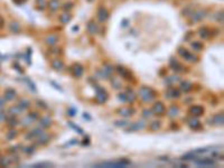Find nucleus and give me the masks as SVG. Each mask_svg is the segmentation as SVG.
Returning <instances> with one entry per match:
<instances>
[{
  "instance_id": "1",
  "label": "nucleus",
  "mask_w": 224,
  "mask_h": 168,
  "mask_svg": "<svg viewBox=\"0 0 224 168\" xmlns=\"http://www.w3.org/2000/svg\"><path fill=\"white\" fill-rule=\"evenodd\" d=\"M139 95H140V98L143 99V101L150 102L153 98H155V92H153V90H151L150 87L143 86V87L140 89V91H139Z\"/></svg>"
},
{
  "instance_id": "2",
  "label": "nucleus",
  "mask_w": 224,
  "mask_h": 168,
  "mask_svg": "<svg viewBox=\"0 0 224 168\" xmlns=\"http://www.w3.org/2000/svg\"><path fill=\"white\" fill-rule=\"evenodd\" d=\"M130 164L128 160H118V161H110V163H102L96 166H102V167H126Z\"/></svg>"
},
{
  "instance_id": "3",
  "label": "nucleus",
  "mask_w": 224,
  "mask_h": 168,
  "mask_svg": "<svg viewBox=\"0 0 224 168\" xmlns=\"http://www.w3.org/2000/svg\"><path fill=\"white\" fill-rule=\"evenodd\" d=\"M108 99V93L105 92L104 89L102 87H96V96H95V100L98 103H104Z\"/></svg>"
},
{
  "instance_id": "4",
  "label": "nucleus",
  "mask_w": 224,
  "mask_h": 168,
  "mask_svg": "<svg viewBox=\"0 0 224 168\" xmlns=\"http://www.w3.org/2000/svg\"><path fill=\"white\" fill-rule=\"evenodd\" d=\"M98 18H99V20L101 21V22L107 21L108 18H109V11L107 10L104 7H100L98 9Z\"/></svg>"
},
{
  "instance_id": "5",
  "label": "nucleus",
  "mask_w": 224,
  "mask_h": 168,
  "mask_svg": "<svg viewBox=\"0 0 224 168\" xmlns=\"http://www.w3.org/2000/svg\"><path fill=\"white\" fill-rule=\"evenodd\" d=\"M195 163L198 164V165H202V166H214L215 165V161L212 160L211 158H204V159H195Z\"/></svg>"
},
{
  "instance_id": "6",
  "label": "nucleus",
  "mask_w": 224,
  "mask_h": 168,
  "mask_svg": "<svg viewBox=\"0 0 224 168\" xmlns=\"http://www.w3.org/2000/svg\"><path fill=\"white\" fill-rule=\"evenodd\" d=\"M153 112H155V114H159V116H162L164 114V112H165V106L162 102H157L156 104L153 105Z\"/></svg>"
},
{
  "instance_id": "7",
  "label": "nucleus",
  "mask_w": 224,
  "mask_h": 168,
  "mask_svg": "<svg viewBox=\"0 0 224 168\" xmlns=\"http://www.w3.org/2000/svg\"><path fill=\"white\" fill-rule=\"evenodd\" d=\"M189 112H191L193 116L198 117V116H202V114H203L204 109L202 108V106H201V105H194V106H192V108H191Z\"/></svg>"
},
{
  "instance_id": "8",
  "label": "nucleus",
  "mask_w": 224,
  "mask_h": 168,
  "mask_svg": "<svg viewBox=\"0 0 224 168\" xmlns=\"http://www.w3.org/2000/svg\"><path fill=\"white\" fill-rule=\"evenodd\" d=\"M72 73L75 77H80L82 74H83V67H82L80 64H75L72 68Z\"/></svg>"
},
{
  "instance_id": "9",
  "label": "nucleus",
  "mask_w": 224,
  "mask_h": 168,
  "mask_svg": "<svg viewBox=\"0 0 224 168\" xmlns=\"http://www.w3.org/2000/svg\"><path fill=\"white\" fill-rule=\"evenodd\" d=\"M57 42H58V37H57V35H54V34L47 36L46 39H45V43L47 45H50V46H54Z\"/></svg>"
},
{
  "instance_id": "10",
  "label": "nucleus",
  "mask_w": 224,
  "mask_h": 168,
  "mask_svg": "<svg viewBox=\"0 0 224 168\" xmlns=\"http://www.w3.org/2000/svg\"><path fill=\"white\" fill-rule=\"evenodd\" d=\"M52 66H53L55 70L61 71V70H63V67H64V63H63V61L60 60V58H55V60L52 62Z\"/></svg>"
},
{
  "instance_id": "11",
  "label": "nucleus",
  "mask_w": 224,
  "mask_h": 168,
  "mask_svg": "<svg viewBox=\"0 0 224 168\" xmlns=\"http://www.w3.org/2000/svg\"><path fill=\"white\" fill-rule=\"evenodd\" d=\"M88 32L90 34H95L98 32V25L95 22H93V21H90L88 24Z\"/></svg>"
},
{
  "instance_id": "12",
  "label": "nucleus",
  "mask_w": 224,
  "mask_h": 168,
  "mask_svg": "<svg viewBox=\"0 0 224 168\" xmlns=\"http://www.w3.org/2000/svg\"><path fill=\"white\" fill-rule=\"evenodd\" d=\"M210 34H211L210 29L206 28V27H202V28L200 29V36H201L202 38H204V39L208 38V37H210Z\"/></svg>"
},
{
  "instance_id": "13",
  "label": "nucleus",
  "mask_w": 224,
  "mask_h": 168,
  "mask_svg": "<svg viewBox=\"0 0 224 168\" xmlns=\"http://www.w3.org/2000/svg\"><path fill=\"white\" fill-rule=\"evenodd\" d=\"M48 7L52 11H55L56 9H58L60 7V0H51L48 3Z\"/></svg>"
},
{
  "instance_id": "14",
  "label": "nucleus",
  "mask_w": 224,
  "mask_h": 168,
  "mask_svg": "<svg viewBox=\"0 0 224 168\" xmlns=\"http://www.w3.org/2000/svg\"><path fill=\"white\" fill-rule=\"evenodd\" d=\"M119 112H120V114L123 117H129V116H131L132 113L131 112H133V110L132 109H130V108H122V109H120L119 110Z\"/></svg>"
},
{
  "instance_id": "15",
  "label": "nucleus",
  "mask_w": 224,
  "mask_h": 168,
  "mask_svg": "<svg viewBox=\"0 0 224 168\" xmlns=\"http://www.w3.org/2000/svg\"><path fill=\"white\" fill-rule=\"evenodd\" d=\"M71 19H72V16L70 14H63V15L60 16V21H61L62 24H67Z\"/></svg>"
},
{
  "instance_id": "16",
  "label": "nucleus",
  "mask_w": 224,
  "mask_h": 168,
  "mask_svg": "<svg viewBox=\"0 0 224 168\" xmlns=\"http://www.w3.org/2000/svg\"><path fill=\"white\" fill-rule=\"evenodd\" d=\"M181 89L183 90L184 92H188V91H191L193 89V84L189 83V82H184V83H182Z\"/></svg>"
},
{
  "instance_id": "17",
  "label": "nucleus",
  "mask_w": 224,
  "mask_h": 168,
  "mask_svg": "<svg viewBox=\"0 0 224 168\" xmlns=\"http://www.w3.org/2000/svg\"><path fill=\"white\" fill-rule=\"evenodd\" d=\"M192 15H193L192 17H194V21L201 20V19H202V18L204 17V16H203V11H202V10H198V11H196V12H193Z\"/></svg>"
},
{
  "instance_id": "18",
  "label": "nucleus",
  "mask_w": 224,
  "mask_h": 168,
  "mask_svg": "<svg viewBox=\"0 0 224 168\" xmlns=\"http://www.w3.org/2000/svg\"><path fill=\"white\" fill-rule=\"evenodd\" d=\"M214 121L216 122V125H222V122H223V114L222 113L221 114H216L214 117Z\"/></svg>"
},
{
  "instance_id": "19",
  "label": "nucleus",
  "mask_w": 224,
  "mask_h": 168,
  "mask_svg": "<svg viewBox=\"0 0 224 168\" xmlns=\"http://www.w3.org/2000/svg\"><path fill=\"white\" fill-rule=\"evenodd\" d=\"M19 28H20V26H19L18 22H12V24H11V32L18 33L19 32Z\"/></svg>"
},
{
  "instance_id": "20",
  "label": "nucleus",
  "mask_w": 224,
  "mask_h": 168,
  "mask_svg": "<svg viewBox=\"0 0 224 168\" xmlns=\"http://www.w3.org/2000/svg\"><path fill=\"white\" fill-rule=\"evenodd\" d=\"M192 47H193V48H195L196 51H202V48H203V45H202L201 43H198V42H194V43H192Z\"/></svg>"
},
{
  "instance_id": "21",
  "label": "nucleus",
  "mask_w": 224,
  "mask_h": 168,
  "mask_svg": "<svg viewBox=\"0 0 224 168\" xmlns=\"http://www.w3.org/2000/svg\"><path fill=\"white\" fill-rule=\"evenodd\" d=\"M177 112H178V108H177V106H175V105H173V106L170 108V111H169V116H170V117L177 116Z\"/></svg>"
},
{
  "instance_id": "22",
  "label": "nucleus",
  "mask_w": 224,
  "mask_h": 168,
  "mask_svg": "<svg viewBox=\"0 0 224 168\" xmlns=\"http://www.w3.org/2000/svg\"><path fill=\"white\" fill-rule=\"evenodd\" d=\"M118 68H119V70H118V71H119V73L122 74V76H124L126 79H127V76L130 74V73H129V71H127L124 67H118Z\"/></svg>"
},
{
  "instance_id": "23",
  "label": "nucleus",
  "mask_w": 224,
  "mask_h": 168,
  "mask_svg": "<svg viewBox=\"0 0 224 168\" xmlns=\"http://www.w3.org/2000/svg\"><path fill=\"white\" fill-rule=\"evenodd\" d=\"M150 128H151V130H158L159 128H160V122L159 121H153V123H151V126H150Z\"/></svg>"
},
{
  "instance_id": "24",
  "label": "nucleus",
  "mask_w": 224,
  "mask_h": 168,
  "mask_svg": "<svg viewBox=\"0 0 224 168\" xmlns=\"http://www.w3.org/2000/svg\"><path fill=\"white\" fill-rule=\"evenodd\" d=\"M64 6H65V7H64V9H65V10H66V9H71V8H73V3H72V2L65 3Z\"/></svg>"
},
{
  "instance_id": "25",
  "label": "nucleus",
  "mask_w": 224,
  "mask_h": 168,
  "mask_svg": "<svg viewBox=\"0 0 224 168\" xmlns=\"http://www.w3.org/2000/svg\"><path fill=\"white\" fill-rule=\"evenodd\" d=\"M37 3H38V5H41V8L44 9V7H45V5H46V1H45V0H37Z\"/></svg>"
},
{
  "instance_id": "26",
  "label": "nucleus",
  "mask_w": 224,
  "mask_h": 168,
  "mask_svg": "<svg viewBox=\"0 0 224 168\" xmlns=\"http://www.w3.org/2000/svg\"><path fill=\"white\" fill-rule=\"evenodd\" d=\"M88 1H90V2H91V1H93V0H88Z\"/></svg>"
}]
</instances>
